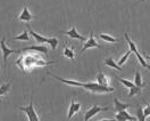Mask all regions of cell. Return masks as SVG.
Masks as SVG:
<instances>
[{
	"instance_id": "6da1fadb",
	"label": "cell",
	"mask_w": 150,
	"mask_h": 121,
	"mask_svg": "<svg viewBox=\"0 0 150 121\" xmlns=\"http://www.w3.org/2000/svg\"><path fill=\"white\" fill-rule=\"evenodd\" d=\"M49 77L56 79L58 81L63 82L68 86H74V87H82L86 90L91 92L94 94H106V93H112L114 92V88L112 87H107V86H101L98 82H79V81H74V80H68V79H64L62 77H57V75H50Z\"/></svg>"
},
{
	"instance_id": "7a4b0ae2",
	"label": "cell",
	"mask_w": 150,
	"mask_h": 121,
	"mask_svg": "<svg viewBox=\"0 0 150 121\" xmlns=\"http://www.w3.org/2000/svg\"><path fill=\"white\" fill-rule=\"evenodd\" d=\"M124 37H125V39H126V41H127V44H129V46H130V49H131V52H133L134 54H135V56H137V58H138V61H139V63H140L141 65L143 66L144 69H148V70H150V65H148L147 64V62L144 61V57L141 55L140 53L138 52V49H137V46H135V44L132 41L131 39H130V37H129V34L127 33H125L124 34Z\"/></svg>"
},
{
	"instance_id": "3957f363",
	"label": "cell",
	"mask_w": 150,
	"mask_h": 121,
	"mask_svg": "<svg viewBox=\"0 0 150 121\" xmlns=\"http://www.w3.org/2000/svg\"><path fill=\"white\" fill-rule=\"evenodd\" d=\"M18 109L26 114L28 121H40V118H39V115H38L35 110H34L33 102H32V97H31V102H30V104H28V106H19Z\"/></svg>"
},
{
	"instance_id": "277c9868",
	"label": "cell",
	"mask_w": 150,
	"mask_h": 121,
	"mask_svg": "<svg viewBox=\"0 0 150 121\" xmlns=\"http://www.w3.org/2000/svg\"><path fill=\"white\" fill-rule=\"evenodd\" d=\"M109 109L108 107H103V106H98V105H92L88 111L85 112L84 114V121L90 120L91 118H93L96 114H98L99 112L103 111H108Z\"/></svg>"
},
{
	"instance_id": "5b68a950",
	"label": "cell",
	"mask_w": 150,
	"mask_h": 121,
	"mask_svg": "<svg viewBox=\"0 0 150 121\" xmlns=\"http://www.w3.org/2000/svg\"><path fill=\"white\" fill-rule=\"evenodd\" d=\"M90 48H99V49L103 48V47L96 41V39H94V37H93V32H90V38H89V40L84 44V46L82 48L81 53H84L86 49H90Z\"/></svg>"
},
{
	"instance_id": "8992f818",
	"label": "cell",
	"mask_w": 150,
	"mask_h": 121,
	"mask_svg": "<svg viewBox=\"0 0 150 121\" xmlns=\"http://www.w3.org/2000/svg\"><path fill=\"white\" fill-rule=\"evenodd\" d=\"M28 50H33V52H38L40 54H43V55H47L48 54V47L43 46V45H38V46H30L25 47L23 49H19L17 50V53H22V52H28Z\"/></svg>"
},
{
	"instance_id": "52a82bcc",
	"label": "cell",
	"mask_w": 150,
	"mask_h": 121,
	"mask_svg": "<svg viewBox=\"0 0 150 121\" xmlns=\"http://www.w3.org/2000/svg\"><path fill=\"white\" fill-rule=\"evenodd\" d=\"M33 19H34V16L30 13L28 6H26V5H24V6H23V10H22V13L17 16V19H18V21H22V22H25V23H28L30 21H32Z\"/></svg>"
},
{
	"instance_id": "ba28073f",
	"label": "cell",
	"mask_w": 150,
	"mask_h": 121,
	"mask_svg": "<svg viewBox=\"0 0 150 121\" xmlns=\"http://www.w3.org/2000/svg\"><path fill=\"white\" fill-rule=\"evenodd\" d=\"M115 120H118V121H135L138 120V118H134V117H132L131 114H129L126 110H123V111H120L117 112L116 114H115Z\"/></svg>"
},
{
	"instance_id": "9c48e42d",
	"label": "cell",
	"mask_w": 150,
	"mask_h": 121,
	"mask_svg": "<svg viewBox=\"0 0 150 121\" xmlns=\"http://www.w3.org/2000/svg\"><path fill=\"white\" fill-rule=\"evenodd\" d=\"M60 33L66 34V36H68L69 38H72V39H75V40L85 41V37L81 36V34L76 31V28H75V26H72V29H71V30H68V31H60Z\"/></svg>"
},
{
	"instance_id": "30bf717a",
	"label": "cell",
	"mask_w": 150,
	"mask_h": 121,
	"mask_svg": "<svg viewBox=\"0 0 150 121\" xmlns=\"http://www.w3.org/2000/svg\"><path fill=\"white\" fill-rule=\"evenodd\" d=\"M0 47H1V50H2V57H4V61H5V63L7 62V59H8L9 55L14 54V53H17V50L10 49V48H8V47L6 46V44H5V38H2V39H1Z\"/></svg>"
},
{
	"instance_id": "8fae6325",
	"label": "cell",
	"mask_w": 150,
	"mask_h": 121,
	"mask_svg": "<svg viewBox=\"0 0 150 121\" xmlns=\"http://www.w3.org/2000/svg\"><path fill=\"white\" fill-rule=\"evenodd\" d=\"M80 110H81V104H80V103H76L74 100H72V101H71V105H69V109H68L67 119H68V120L72 119L73 115L76 114V113H79Z\"/></svg>"
},
{
	"instance_id": "7c38bea8",
	"label": "cell",
	"mask_w": 150,
	"mask_h": 121,
	"mask_svg": "<svg viewBox=\"0 0 150 121\" xmlns=\"http://www.w3.org/2000/svg\"><path fill=\"white\" fill-rule=\"evenodd\" d=\"M26 26H28V33L35 39V41H37L38 44H41V45H43V44H48V41H49V39H48V38L43 37V36H41V34L37 33L35 31H33L28 24H26Z\"/></svg>"
},
{
	"instance_id": "4fadbf2b",
	"label": "cell",
	"mask_w": 150,
	"mask_h": 121,
	"mask_svg": "<svg viewBox=\"0 0 150 121\" xmlns=\"http://www.w3.org/2000/svg\"><path fill=\"white\" fill-rule=\"evenodd\" d=\"M96 80H97L98 84H101V86H107V87H109V79L103 74V72L100 71V70H99V72H98V74H97Z\"/></svg>"
},
{
	"instance_id": "5bb4252c",
	"label": "cell",
	"mask_w": 150,
	"mask_h": 121,
	"mask_svg": "<svg viewBox=\"0 0 150 121\" xmlns=\"http://www.w3.org/2000/svg\"><path fill=\"white\" fill-rule=\"evenodd\" d=\"M114 104H115V111L120 112L123 111V110H126L129 109L131 105L130 104H126V103H122L118 101V98H114Z\"/></svg>"
},
{
	"instance_id": "9a60e30c",
	"label": "cell",
	"mask_w": 150,
	"mask_h": 121,
	"mask_svg": "<svg viewBox=\"0 0 150 121\" xmlns=\"http://www.w3.org/2000/svg\"><path fill=\"white\" fill-rule=\"evenodd\" d=\"M98 37L100 38L101 40H103V41H106V42H110V44L118 42V41H120V39L114 38V37H112V36H109V34H106V33H100Z\"/></svg>"
},
{
	"instance_id": "2e32d148",
	"label": "cell",
	"mask_w": 150,
	"mask_h": 121,
	"mask_svg": "<svg viewBox=\"0 0 150 121\" xmlns=\"http://www.w3.org/2000/svg\"><path fill=\"white\" fill-rule=\"evenodd\" d=\"M105 64L108 66H110V67H112V69H115V70H117V71H120V72H122V67L118 65L112 58H106V59H105Z\"/></svg>"
},
{
	"instance_id": "e0dca14e",
	"label": "cell",
	"mask_w": 150,
	"mask_h": 121,
	"mask_svg": "<svg viewBox=\"0 0 150 121\" xmlns=\"http://www.w3.org/2000/svg\"><path fill=\"white\" fill-rule=\"evenodd\" d=\"M11 88V82H7V84H4L0 86V98L5 95H7L8 92L10 90Z\"/></svg>"
},
{
	"instance_id": "ac0fdd59",
	"label": "cell",
	"mask_w": 150,
	"mask_h": 121,
	"mask_svg": "<svg viewBox=\"0 0 150 121\" xmlns=\"http://www.w3.org/2000/svg\"><path fill=\"white\" fill-rule=\"evenodd\" d=\"M115 78L121 82L122 84H124L126 88H132L133 86H134V82H132V81H130V80H127V79H124V78H121V77H118V75H115Z\"/></svg>"
},
{
	"instance_id": "d6986e66",
	"label": "cell",
	"mask_w": 150,
	"mask_h": 121,
	"mask_svg": "<svg viewBox=\"0 0 150 121\" xmlns=\"http://www.w3.org/2000/svg\"><path fill=\"white\" fill-rule=\"evenodd\" d=\"M134 84L135 86H139V87H146L147 84L146 82H142V79H141V74L139 71H137L135 72V77H134Z\"/></svg>"
},
{
	"instance_id": "ffe728a7",
	"label": "cell",
	"mask_w": 150,
	"mask_h": 121,
	"mask_svg": "<svg viewBox=\"0 0 150 121\" xmlns=\"http://www.w3.org/2000/svg\"><path fill=\"white\" fill-rule=\"evenodd\" d=\"M63 55L65 56V57H67V58H69V59H74L75 53L72 48L65 47V48H64V52H63Z\"/></svg>"
},
{
	"instance_id": "44dd1931",
	"label": "cell",
	"mask_w": 150,
	"mask_h": 121,
	"mask_svg": "<svg viewBox=\"0 0 150 121\" xmlns=\"http://www.w3.org/2000/svg\"><path fill=\"white\" fill-rule=\"evenodd\" d=\"M14 40H17V41H28L30 40V36H28V31H23L21 34L16 36L14 38Z\"/></svg>"
},
{
	"instance_id": "7402d4cb",
	"label": "cell",
	"mask_w": 150,
	"mask_h": 121,
	"mask_svg": "<svg viewBox=\"0 0 150 121\" xmlns=\"http://www.w3.org/2000/svg\"><path fill=\"white\" fill-rule=\"evenodd\" d=\"M141 89H142V87H139V86H133L132 88H130V93H129V96L130 97H133V96H135L137 94H139L141 92Z\"/></svg>"
},
{
	"instance_id": "603a6c76",
	"label": "cell",
	"mask_w": 150,
	"mask_h": 121,
	"mask_svg": "<svg viewBox=\"0 0 150 121\" xmlns=\"http://www.w3.org/2000/svg\"><path fill=\"white\" fill-rule=\"evenodd\" d=\"M48 45H50V47H51V49H56L57 48V46L59 45V41H58V39L57 38H50L49 39V41H48Z\"/></svg>"
},
{
	"instance_id": "cb8c5ba5",
	"label": "cell",
	"mask_w": 150,
	"mask_h": 121,
	"mask_svg": "<svg viewBox=\"0 0 150 121\" xmlns=\"http://www.w3.org/2000/svg\"><path fill=\"white\" fill-rule=\"evenodd\" d=\"M131 53H132V52H131V49H130L129 52H126V53H125V55L123 56V57H121V58H120V61L117 62V64H118V65H120V66L123 65V64H124V63H125V62L127 61V58L130 57V54H131Z\"/></svg>"
},
{
	"instance_id": "d4e9b609",
	"label": "cell",
	"mask_w": 150,
	"mask_h": 121,
	"mask_svg": "<svg viewBox=\"0 0 150 121\" xmlns=\"http://www.w3.org/2000/svg\"><path fill=\"white\" fill-rule=\"evenodd\" d=\"M137 115H138V120L140 121L146 120V117H144V113H143V109L141 106H139L138 110H137Z\"/></svg>"
},
{
	"instance_id": "484cf974",
	"label": "cell",
	"mask_w": 150,
	"mask_h": 121,
	"mask_svg": "<svg viewBox=\"0 0 150 121\" xmlns=\"http://www.w3.org/2000/svg\"><path fill=\"white\" fill-rule=\"evenodd\" d=\"M143 113H144V117L148 118L150 115V104H146V109H143Z\"/></svg>"
},
{
	"instance_id": "4316f807",
	"label": "cell",
	"mask_w": 150,
	"mask_h": 121,
	"mask_svg": "<svg viewBox=\"0 0 150 121\" xmlns=\"http://www.w3.org/2000/svg\"><path fill=\"white\" fill-rule=\"evenodd\" d=\"M143 57H146L147 59H149V61H150V56L149 55H143Z\"/></svg>"
},
{
	"instance_id": "83f0119b",
	"label": "cell",
	"mask_w": 150,
	"mask_h": 121,
	"mask_svg": "<svg viewBox=\"0 0 150 121\" xmlns=\"http://www.w3.org/2000/svg\"><path fill=\"white\" fill-rule=\"evenodd\" d=\"M144 1H147V0H140L139 2H144Z\"/></svg>"
},
{
	"instance_id": "f1b7e54d",
	"label": "cell",
	"mask_w": 150,
	"mask_h": 121,
	"mask_svg": "<svg viewBox=\"0 0 150 121\" xmlns=\"http://www.w3.org/2000/svg\"><path fill=\"white\" fill-rule=\"evenodd\" d=\"M0 73H1V67H0Z\"/></svg>"
}]
</instances>
